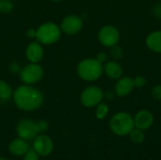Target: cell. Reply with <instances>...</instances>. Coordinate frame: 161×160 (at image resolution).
Returning <instances> with one entry per match:
<instances>
[{
  "mask_svg": "<svg viewBox=\"0 0 161 160\" xmlns=\"http://www.w3.org/2000/svg\"><path fill=\"white\" fill-rule=\"evenodd\" d=\"M16 107L24 111H34L39 109L43 104V95L36 88L31 85H21L12 95Z\"/></svg>",
  "mask_w": 161,
  "mask_h": 160,
  "instance_id": "6da1fadb",
  "label": "cell"
},
{
  "mask_svg": "<svg viewBox=\"0 0 161 160\" xmlns=\"http://www.w3.org/2000/svg\"><path fill=\"white\" fill-rule=\"evenodd\" d=\"M76 72L82 80L87 82H94L104 74L103 64L96 58H84L78 63Z\"/></svg>",
  "mask_w": 161,
  "mask_h": 160,
  "instance_id": "7a4b0ae2",
  "label": "cell"
},
{
  "mask_svg": "<svg viewBox=\"0 0 161 160\" xmlns=\"http://www.w3.org/2000/svg\"><path fill=\"white\" fill-rule=\"evenodd\" d=\"M109 128L113 134L119 137L128 136L135 128L133 116L125 111L115 113L109 121Z\"/></svg>",
  "mask_w": 161,
  "mask_h": 160,
  "instance_id": "3957f363",
  "label": "cell"
},
{
  "mask_svg": "<svg viewBox=\"0 0 161 160\" xmlns=\"http://www.w3.org/2000/svg\"><path fill=\"white\" fill-rule=\"evenodd\" d=\"M60 27L52 22H46L36 29V40L42 45L54 44L60 39Z\"/></svg>",
  "mask_w": 161,
  "mask_h": 160,
  "instance_id": "277c9868",
  "label": "cell"
},
{
  "mask_svg": "<svg viewBox=\"0 0 161 160\" xmlns=\"http://www.w3.org/2000/svg\"><path fill=\"white\" fill-rule=\"evenodd\" d=\"M44 70L39 63H32L25 65L20 72V79L23 83L31 85L38 83L43 77Z\"/></svg>",
  "mask_w": 161,
  "mask_h": 160,
  "instance_id": "5b68a950",
  "label": "cell"
},
{
  "mask_svg": "<svg viewBox=\"0 0 161 160\" xmlns=\"http://www.w3.org/2000/svg\"><path fill=\"white\" fill-rule=\"evenodd\" d=\"M104 99V91L98 86H89L80 94V102L86 108H94Z\"/></svg>",
  "mask_w": 161,
  "mask_h": 160,
  "instance_id": "8992f818",
  "label": "cell"
},
{
  "mask_svg": "<svg viewBox=\"0 0 161 160\" xmlns=\"http://www.w3.org/2000/svg\"><path fill=\"white\" fill-rule=\"evenodd\" d=\"M121 35L119 29L112 25H106L102 26L98 31L99 42L105 47L110 48L111 46L118 44Z\"/></svg>",
  "mask_w": 161,
  "mask_h": 160,
  "instance_id": "52a82bcc",
  "label": "cell"
},
{
  "mask_svg": "<svg viewBox=\"0 0 161 160\" xmlns=\"http://www.w3.org/2000/svg\"><path fill=\"white\" fill-rule=\"evenodd\" d=\"M59 27L61 29V32L67 35H75L82 30L83 20L78 15L70 14L62 19Z\"/></svg>",
  "mask_w": 161,
  "mask_h": 160,
  "instance_id": "ba28073f",
  "label": "cell"
},
{
  "mask_svg": "<svg viewBox=\"0 0 161 160\" xmlns=\"http://www.w3.org/2000/svg\"><path fill=\"white\" fill-rule=\"evenodd\" d=\"M17 134L18 137L25 141L34 140L38 135L39 131L37 128V124L30 119H23L17 124Z\"/></svg>",
  "mask_w": 161,
  "mask_h": 160,
  "instance_id": "9c48e42d",
  "label": "cell"
},
{
  "mask_svg": "<svg viewBox=\"0 0 161 160\" xmlns=\"http://www.w3.org/2000/svg\"><path fill=\"white\" fill-rule=\"evenodd\" d=\"M33 148L40 157H47L53 152L54 143L49 136L45 134H40L34 139Z\"/></svg>",
  "mask_w": 161,
  "mask_h": 160,
  "instance_id": "30bf717a",
  "label": "cell"
},
{
  "mask_svg": "<svg viewBox=\"0 0 161 160\" xmlns=\"http://www.w3.org/2000/svg\"><path fill=\"white\" fill-rule=\"evenodd\" d=\"M133 120L136 128L145 131L151 128V126L154 124L155 117L150 110L141 109L133 116Z\"/></svg>",
  "mask_w": 161,
  "mask_h": 160,
  "instance_id": "8fae6325",
  "label": "cell"
},
{
  "mask_svg": "<svg viewBox=\"0 0 161 160\" xmlns=\"http://www.w3.org/2000/svg\"><path fill=\"white\" fill-rule=\"evenodd\" d=\"M135 89L133 78L130 76H122L119 79H117L116 84L114 86V91L116 93V96L119 97H125L129 95L133 90Z\"/></svg>",
  "mask_w": 161,
  "mask_h": 160,
  "instance_id": "7c38bea8",
  "label": "cell"
},
{
  "mask_svg": "<svg viewBox=\"0 0 161 160\" xmlns=\"http://www.w3.org/2000/svg\"><path fill=\"white\" fill-rule=\"evenodd\" d=\"M43 55H44L43 46L39 41H32L27 45L25 50V56L29 62L39 63L42 59Z\"/></svg>",
  "mask_w": 161,
  "mask_h": 160,
  "instance_id": "4fadbf2b",
  "label": "cell"
},
{
  "mask_svg": "<svg viewBox=\"0 0 161 160\" xmlns=\"http://www.w3.org/2000/svg\"><path fill=\"white\" fill-rule=\"evenodd\" d=\"M104 74L110 79L117 80L124 75L123 66L117 60H108L103 64Z\"/></svg>",
  "mask_w": 161,
  "mask_h": 160,
  "instance_id": "5bb4252c",
  "label": "cell"
},
{
  "mask_svg": "<svg viewBox=\"0 0 161 160\" xmlns=\"http://www.w3.org/2000/svg\"><path fill=\"white\" fill-rule=\"evenodd\" d=\"M145 44L152 52L161 54V30L150 32L145 39Z\"/></svg>",
  "mask_w": 161,
  "mask_h": 160,
  "instance_id": "9a60e30c",
  "label": "cell"
},
{
  "mask_svg": "<svg viewBox=\"0 0 161 160\" xmlns=\"http://www.w3.org/2000/svg\"><path fill=\"white\" fill-rule=\"evenodd\" d=\"M8 150L13 156L23 157L29 150V145L27 143V141L18 138L10 141L8 145Z\"/></svg>",
  "mask_w": 161,
  "mask_h": 160,
  "instance_id": "2e32d148",
  "label": "cell"
},
{
  "mask_svg": "<svg viewBox=\"0 0 161 160\" xmlns=\"http://www.w3.org/2000/svg\"><path fill=\"white\" fill-rule=\"evenodd\" d=\"M13 95V91L11 87L4 80L0 79V100L7 101L10 99Z\"/></svg>",
  "mask_w": 161,
  "mask_h": 160,
  "instance_id": "e0dca14e",
  "label": "cell"
},
{
  "mask_svg": "<svg viewBox=\"0 0 161 160\" xmlns=\"http://www.w3.org/2000/svg\"><path fill=\"white\" fill-rule=\"evenodd\" d=\"M129 139L130 141L135 143V144H142L144 140H145V134L143 130H141L139 128H134L130 133H129Z\"/></svg>",
  "mask_w": 161,
  "mask_h": 160,
  "instance_id": "ac0fdd59",
  "label": "cell"
},
{
  "mask_svg": "<svg viewBox=\"0 0 161 160\" xmlns=\"http://www.w3.org/2000/svg\"><path fill=\"white\" fill-rule=\"evenodd\" d=\"M95 117L98 119V120H104L108 112H109V107L107 103H104V102H101L99 103L96 107H95Z\"/></svg>",
  "mask_w": 161,
  "mask_h": 160,
  "instance_id": "d6986e66",
  "label": "cell"
},
{
  "mask_svg": "<svg viewBox=\"0 0 161 160\" xmlns=\"http://www.w3.org/2000/svg\"><path fill=\"white\" fill-rule=\"evenodd\" d=\"M110 55L114 60H120L124 58L125 54H124V50L122 46H120L119 44H116L110 47Z\"/></svg>",
  "mask_w": 161,
  "mask_h": 160,
  "instance_id": "ffe728a7",
  "label": "cell"
},
{
  "mask_svg": "<svg viewBox=\"0 0 161 160\" xmlns=\"http://www.w3.org/2000/svg\"><path fill=\"white\" fill-rule=\"evenodd\" d=\"M13 8V2L11 0H0V12L8 13Z\"/></svg>",
  "mask_w": 161,
  "mask_h": 160,
  "instance_id": "44dd1931",
  "label": "cell"
},
{
  "mask_svg": "<svg viewBox=\"0 0 161 160\" xmlns=\"http://www.w3.org/2000/svg\"><path fill=\"white\" fill-rule=\"evenodd\" d=\"M133 83H134V87L135 88L142 89V88H143L146 85L147 80H146V78L143 75H136L133 78Z\"/></svg>",
  "mask_w": 161,
  "mask_h": 160,
  "instance_id": "7402d4cb",
  "label": "cell"
},
{
  "mask_svg": "<svg viewBox=\"0 0 161 160\" xmlns=\"http://www.w3.org/2000/svg\"><path fill=\"white\" fill-rule=\"evenodd\" d=\"M36 124H37V128H38L39 133H44L49 128V124L45 120H40V121L36 122Z\"/></svg>",
  "mask_w": 161,
  "mask_h": 160,
  "instance_id": "603a6c76",
  "label": "cell"
},
{
  "mask_svg": "<svg viewBox=\"0 0 161 160\" xmlns=\"http://www.w3.org/2000/svg\"><path fill=\"white\" fill-rule=\"evenodd\" d=\"M151 95L154 99H156L158 101H161V84L156 85L155 87L152 88Z\"/></svg>",
  "mask_w": 161,
  "mask_h": 160,
  "instance_id": "cb8c5ba5",
  "label": "cell"
},
{
  "mask_svg": "<svg viewBox=\"0 0 161 160\" xmlns=\"http://www.w3.org/2000/svg\"><path fill=\"white\" fill-rule=\"evenodd\" d=\"M24 160H40V156L34 149L28 150L24 155Z\"/></svg>",
  "mask_w": 161,
  "mask_h": 160,
  "instance_id": "d4e9b609",
  "label": "cell"
},
{
  "mask_svg": "<svg viewBox=\"0 0 161 160\" xmlns=\"http://www.w3.org/2000/svg\"><path fill=\"white\" fill-rule=\"evenodd\" d=\"M152 13L155 17L161 19V3H157L152 8Z\"/></svg>",
  "mask_w": 161,
  "mask_h": 160,
  "instance_id": "484cf974",
  "label": "cell"
},
{
  "mask_svg": "<svg viewBox=\"0 0 161 160\" xmlns=\"http://www.w3.org/2000/svg\"><path fill=\"white\" fill-rule=\"evenodd\" d=\"M95 58H96L100 63L104 64V63H106V62L108 61V54H107L106 52H99V53L96 55Z\"/></svg>",
  "mask_w": 161,
  "mask_h": 160,
  "instance_id": "4316f807",
  "label": "cell"
},
{
  "mask_svg": "<svg viewBox=\"0 0 161 160\" xmlns=\"http://www.w3.org/2000/svg\"><path fill=\"white\" fill-rule=\"evenodd\" d=\"M116 96V93L113 91H107L106 92H104V99H106L107 101H112Z\"/></svg>",
  "mask_w": 161,
  "mask_h": 160,
  "instance_id": "83f0119b",
  "label": "cell"
},
{
  "mask_svg": "<svg viewBox=\"0 0 161 160\" xmlns=\"http://www.w3.org/2000/svg\"><path fill=\"white\" fill-rule=\"evenodd\" d=\"M26 36L28 38H30V39H35L36 38V30L32 29V28L28 29L27 32H26Z\"/></svg>",
  "mask_w": 161,
  "mask_h": 160,
  "instance_id": "f1b7e54d",
  "label": "cell"
},
{
  "mask_svg": "<svg viewBox=\"0 0 161 160\" xmlns=\"http://www.w3.org/2000/svg\"><path fill=\"white\" fill-rule=\"evenodd\" d=\"M10 71L13 73H17V72H21V68L19 67V65L17 63H12L10 65Z\"/></svg>",
  "mask_w": 161,
  "mask_h": 160,
  "instance_id": "f546056e",
  "label": "cell"
},
{
  "mask_svg": "<svg viewBox=\"0 0 161 160\" xmlns=\"http://www.w3.org/2000/svg\"><path fill=\"white\" fill-rule=\"evenodd\" d=\"M0 160H8V158H6V157H0Z\"/></svg>",
  "mask_w": 161,
  "mask_h": 160,
  "instance_id": "4dcf8cb0",
  "label": "cell"
},
{
  "mask_svg": "<svg viewBox=\"0 0 161 160\" xmlns=\"http://www.w3.org/2000/svg\"><path fill=\"white\" fill-rule=\"evenodd\" d=\"M51 1H53V2H60L62 0H51Z\"/></svg>",
  "mask_w": 161,
  "mask_h": 160,
  "instance_id": "1f68e13d",
  "label": "cell"
},
{
  "mask_svg": "<svg viewBox=\"0 0 161 160\" xmlns=\"http://www.w3.org/2000/svg\"><path fill=\"white\" fill-rule=\"evenodd\" d=\"M157 1H161V0H157Z\"/></svg>",
  "mask_w": 161,
  "mask_h": 160,
  "instance_id": "d6a6232c",
  "label": "cell"
}]
</instances>
